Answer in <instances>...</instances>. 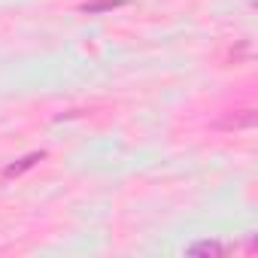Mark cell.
I'll return each instance as SVG.
<instances>
[{"label":"cell","mask_w":258,"mask_h":258,"mask_svg":"<svg viewBox=\"0 0 258 258\" xmlns=\"http://www.w3.org/2000/svg\"><path fill=\"white\" fill-rule=\"evenodd\" d=\"M37 161H43V152H34V155H25V158H22L19 164H10V167H7L4 173H7V176H19V173H25L28 167H34Z\"/></svg>","instance_id":"7a4b0ae2"},{"label":"cell","mask_w":258,"mask_h":258,"mask_svg":"<svg viewBox=\"0 0 258 258\" xmlns=\"http://www.w3.org/2000/svg\"><path fill=\"white\" fill-rule=\"evenodd\" d=\"M255 124V112L252 109H243V115H228V118H222L219 121V127H252Z\"/></svg>","instance_id":"6da1fadb"},{"label":"cell","mask_w":258,"mask_h":258,"mask_svg":"<svg viewBox=\"0 0 258 258\" xmlns=\"http://www.w3.org/2000/svg\"><path fill=\"white\" fill-rule=\"evenodd\" d=\"M188 252H210V255H219V252H225V246H222V243H195Z\"/></svg>","instance_id":"277c9868"},{"label":"cell","mask_w":258,"mask_h":258,"mask_svg":"<svg viewBox=\"0 0 258 258\" xmlns=\"http://www.w3.org/2000/svg\"><path fill=\"white\" fill-rule=\"evenodd\" d=\"M124 0H97V4H85L82 10L85 13H103V10H115V7H121Z\"/></svg>","instance_id":"3957f363"}]
</instances>
